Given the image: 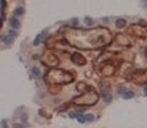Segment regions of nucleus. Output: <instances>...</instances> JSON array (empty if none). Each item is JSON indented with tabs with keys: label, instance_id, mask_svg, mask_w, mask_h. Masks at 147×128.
Returning <instances> with one entry per match:
<instances>
[{
	"label": "nucleus",
	"instance_id": "obj_1",
	"mask_svg": "<svg viewBox=\"0 0 147 128\" xmlns=\"http://www.w3.org/2000/svg\"><path fill=\"white\" fill-rule=\"evenodd\" d=\"M97 98L98 95L96 92H90V94H84L82 97L74 98V103L76 104H83V105H93V104H96Z\"/></svg>",
	"mask_w": 147,
	"mask_h": 128
},
{
	"label": "nucleus",
	"instance_id": "obj_2",
	"mask_svg": "<svg viewBox=\"0 0 147 128\" xmlns=\"http://www.w3.org/2000/svg\"><path fill=\"white\" fill-rule=\"evenodd\" d=\"M71 58H73V61H74V63H77L79 66H83V64L86 63V61H84V58H83L80 54H73V56H71Z\"/></svg>",
	"mask_w": 147,
	"mask_h": 128
},
{
	"label": "nucleus",
	"instance_id": "obj_3",
	"mask_svg": "<svg viewBox=\"0 0 147 128\" xmlns=\"http://www.w3.org/2000/svg\"><path fill=\"white\" fill-rule=\"evenodd\" d=\"M10 23H11V27H13V29H19V21L16 20V17H13V19L10 20Z\"/></svg>",
	"mask_w": 147,
	"mask_h": 128
},
{
	"label": "nucleus",
	"instance_id": "obj_4",
	"mask_svg": "<svg viewBox=\"0 0 147 128\" xmlns=\"http://www.w3.org/2000/svg\"><path fill=\"white\" fill-rule=\"evenodd\" d=\"M126 26V20L124 19H119L117 20V27H124Z\"/></svg>",
	"mask_w": 147,
	"mask_h": 128
},
{
	"label": "nucleus",
	"instance_id": "obj_5",
	"mask_svg": "<svg viewBox=\"0 0 147 128\" xmlns=\"http://www.w3.org/2000/svg\"><path fill=\"white\" fill-rule=\"evenodd\" d=\"M133 95H134V94H133V91H126V90H124V94H123V97H124V98H131Z\"/></svg>",
	"mask_w": 147,
	"mask_h": 128
},
{
	"label": "nucleus",
	"instance_id": "obj_6",
	"mask_svg": "<svg viewBox=\"0 0 147 128\" xmlns=\"http://www.w3.org/2000/svg\"><path fill=\"white\" fill-rule=\"evenodd\" d=\"M45 34H46V31H45V33H42V34H39V36H37V39L34 40V44H39V43L42 42V40H43V36H45Z\"/></svg>",
	"mask_w": 147,
	"mask_h": 128
},
{
	"label": "nucleus",
	"instance_id": "obj_7",
	"mask_svg": "<svg viewBox=\"0 0 147 128\" xmlns=\"http://www.w3.org/2000/svg\"><path fill=\"white\" fill-rule=\"evenodd\" d=\"M69 115H70L71 118H79V117H80V114H77V113H70Z\"/></svg>",
	"mask_w": 147,
	"mask_h": 128
},
{
	"label": "nucleus",
	"instance_id": "obj_8",
	"mask_svg": "<svg viewBox=\"0 0 147 128\" xmlns=\"http://www.w3.org/2000/svg\"><path fill=\"white\" fill-rule=\"evenodd\" d=\"M22 13H23V9H22V7H17V9H16V14H17V16H20Z\"/></svg>",
	"mask_w": 147,
	"mask_h": 128
},
{
	"label": "nucleus",
	"instance_id": "obj_9",
	"mask_svg": "<svg viewBox=\"0 0 147 128\" xmlns=\"http://www.w3.org/2000/svg\"><path fill=\"white\" fill-rule=\"evenodd\" d=\"M94 120V117L92 115V114H89V115H86V121H93Z\"/></svg>",
	"mask_w": 147,
	"mask_h": 128
},
{
	"label": "nucleus",
	"instance_id": "obj_10",
	"mask_svg": "<svg viewBox=\"0 0 147 128\" xmlns=\"http://www.w3.org/2000/svg\"><path fill=\"white\" fill-rule=\"evenodd\" d=\"M33 71H34V76H39V70L37 68H33Z\"/></svg>",
	"mask_w": 147,
	"mask_h": 128
},
{
	"label": "nucleus",
	"instance_id": "obj_11",
	"mask_svg": "<svg viewBox=\"0 0 147 128\" xmlns=\"http://www.w3.org/2000/svg\"><path fill=\"white\" fill-rule=\"evenodd\" d=\"M144 92H146V94H147V87H146V88H144Z\"/></svg>",
	"mask_w": 147,
	"mask_h": 128
}]
</instances>
